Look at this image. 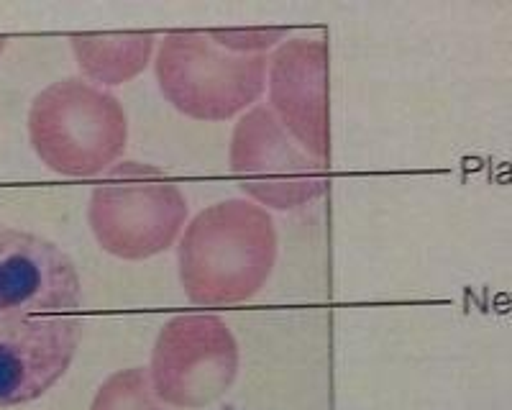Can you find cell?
I'll return each instance as SVG.
<instances>
[{"label":"cell","mask_w":512,"mask_h":410,"mask_svg":"<svg viewBox=\"0 0 512 410\" xmlns=\"http://www.w3.org/2000/svg\"><path fill=\"white\" fill-rule=\"evenodd\" d=\"M267 54H239L210 39L208 31H172L159 41V90L182 116L228 121L251 108L267 88Z\"/></svg>","instance_id":"obj_5"},{"label":"cell","mask_w":512,"mask_h":410,"mask_svg":"<svg viewBox=\"0 0 512 410\" xmlns=\"http://www.w3.org/2000/svg\"><path fill=\"white\" fill-rule=\"evenodd\" d=\"M29 139L49 170L90 180L113 170L126 152V111L108 90L80 77H67L34 98Z\"/></svg>","instance_id":"obj_3"},{"label":"cell","mask_w":512,"mask_h":410,"mask_svg":"<svg viewBox=\"0 0 512 410\" xmlns=\"http://www.w3.org/2000/svg\"><path fill=\"white\" fill-rule=\"evenodd\" d=\"M239 369V341L221 316L180 313L154 341L149 380L169 408L200 410L231 390Z\"/></svg>","instance_id":"obj_6"},{"label":"cell","mask_w":512,"mask_h":410,"mask_svg":"<svg viewBox=\"0 0 512 410\" xmlns=\"http://www.w3.org/2000/svg\"><path fill=\"white\" fill-rule=\"evenodd\" d=\"M210 39L239 54H267V49L277 47L287 39V29H239V31H208Z\"/></svg>","instance_id":"obj_11"},{"label":"cell","mask_w":512,"mask_h":410,"mask_svg":"<svg viewBox=\"0 0 512 410\" xmlns=\"http://www.w3.org/2000/svg\"><path fill=\"white\" fill-rule=\"evenodd\" d=\"M82 308L80 272L54 241L0 229V408L39 400L67 375Z\"/></svg>","instance_id":"obj_1"},{"label":"cell","mask_w":512,"mask_h":410,"mask_svg":"<svg viewBox=\"0 0 512 410\" xmlns=\"http://www.w3.org/2000/svg\"><path fill=\"white\" fill-rule=\"evenodd\" d=\"M82 75L103 85L134 80L152 62L154 34H77L70 36Z\"/></svg>","instance_id":"obj_9"},{"label":"cell","mask_w":512,"mask_h":410,"mask_svg":"<svg viewBox=\"0 0 512 410\" xmlns=\"http://www.w3.org/2000/svg\"><path fill=\"white\" fill-rule=\"evenodd\" d=\"M90 410H172L154 393L149 369L128 367L111 375L95 393Z\"/></svg>","instance_id":"obj_10"},{"label":"cell","mask_w":512,"mask_h":410,"mask_svg":"<svg viewBox=\"0 0 512 410\" xmlns=\"http://www.w3.org/2000/svg\"><path fill=\"white\" fill-rule=\"evenodd\" d=\"M280 254V236L267 208L254 200H223L185 226L177 249L180 282L190 303H249L262 293Z\"/></svg>","instance_id":"obj_2"},{"label":"cell","mask_w":512,"mask_h":410,"mask_svg":"<svg viewBox=\"0 0 512 410\" xmlns=\"http://www.w3.org/2000/svg\"><path fill=\"white\" fill-rule=\"evenodd\" d=\"M228 164L239 188L274 211H297L331 185L328 162L310 157L269 106H254L233 126Z\"/></svg>","instance_id":"obj_7"},{"label":"cell","mask_w":512,"mask_h":410,"mask_svg":"<svg viewBox=\"0 0 512 410\" xmlns=\"http://www.w3.org/2000/svg\"><path fill=\"white\" fill-rule=\"evenodd\" d=\"M180 185L154 164L121 162L90 193L88 223L103 252L126 262L164 254L185 229Z\"/></svg>","instance_id":"obj_4"},{"label":"cell","mask_w":512,"mask_h":410,"mask_svg":"<svg viewBox=\"0 0 512 410\" xmlns=\"http://www.w3.org/2000/svg\"><path fill=\"white\" fill-rule=\"evenodd\" d=\"M269 108L310 157L331 159L328 41L297 36L269 54Z\"/></svg>","instance_id":"obj_8"},{"label":"cell","mask_w":512,"mask_h":410,"mask_svg":"<svg viewBox=\"0 0 512 410\" xmlns=\"http://www.w3.org/2000/svg\"><path fill=\"white\" fill-rule=\"evenodd\" d=\"M6 41L8 39H3V36H0V54H3V49H6Z\"/></svg>","instance_id":"obj_12"}]
</instances>
